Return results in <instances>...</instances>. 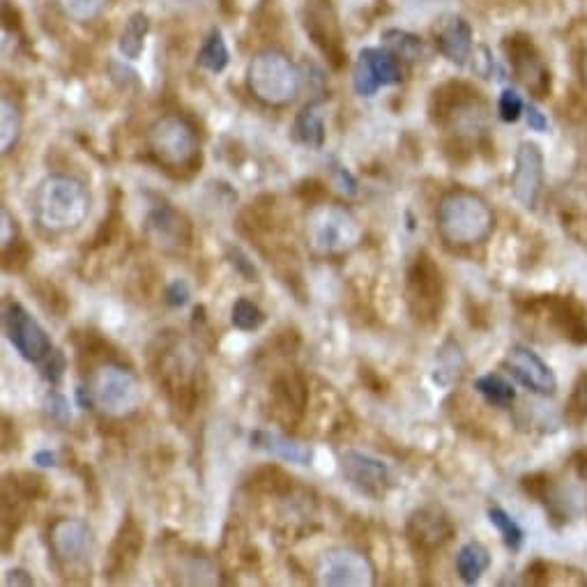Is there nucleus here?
<instances>
[{
	"instance_id": "nucleus-3",
	"label": "nucleus",
	"mask_w": 587,
	"mask_h": 587,
	"mask_svg": "<svg viewBox=\"0 0 587 587\" xmlns=\"http://www.w3.org/2000/svg\"><path fill=\"white\" fill-rule=\"evenodd\" d=\"M249 90L268 106L293 102L300 90V72L284 51H261L249 63Z\"/></svg>"
},
{
	"instance_id": "nucleus-9",
	"label": "nucleus",
	"mask_w": 587,
	"mask_h": 587,
	"mask_svg": "<svg viewBox=\"0 0 587 587\" xmlns=\"http://www.w3.org/2000/svg\"><path fill=\"white\" fill-rule=\"evenodd\" d=\"M544 187V155L537 143L523 141L516 150L512 171V192L523 208H535Z\"/></svg>"
},
{
	"instance_id": "nucleus-40",
	"label": "nucleus",
	"mask_w": 587,
	"mask_h": 587,
	"mask_svg": "<svg viewBox=\"0 0 587 587\" xmlns=\"http://www.w3.org/2000/svg\"><path fill=\"white\" fill-rule=\"evenodd\" d=\"M571 408H574L578 415L587 417V376L578 380L574 396H571Z\"/></svg>"
},
{
	"instance_id": "nucleus-25",
	"label": "nucleus",
	"mask_w": 587,
	"mask_h": 587,
	"mask_svg": "<svg viewBox=\"0 0 587 587\" xmlns=\"http://www.w3.org/2000/svg\"><path fill=\"white\" fill-rule=\"evenodd\" d=\"M21 127H24V120H21L19 106L3 95L0 99V150H3V155L12 152V148L19 143Z\"/></svg>"
},
{
	"instance_id": "nucleus-37",
	"label": "nucleus",
	"mask_w": 587,
	"mask_h": 587,
	"mask_svg": "<svg viewBox=\"0 0 587 587\" xmlns=\"http://www.w3.org/2000/svg\"><path fill=\"white\" fill-rule=\"evenodd\" d=\"M189 297H192V288H189L185 279H175L173 284L166 288V302H169L171 307H185Z\"/></svg>"
},
{
	"instance_id": "nucleus-28",
	"label": "nucleus",
	"mask_w": 587,
	"mask_h": 587,
	"mask_svg": "<svg viewBox=\"0 0 587 587\" xmlns=\"http://www.w3.org/2000/svg\"><path fill=\"white\" fill-rule=\"evenodd\" d=\"M198 65L203 70H208L212 74H219L226 70L228 65V49L224 37H221L219 30H212V35L205 40V44L198 51Z\"/></svg>"
},
{
	"instance_id": "nucleus-35",
	"label": "nucleus",
	"mask_w": 587,
	"mask_h": 587,
	"mask_svg": "<svg viewBox=\"0 0 587 587\" xmlns=\"http://www.w3.org/2000/svg\"><path fill=\"white\" fill-rule=\"evenodd\" d=\"M498 111H500V118L505 120V123H516L518 118H521V113L525 111V104L521 95L516 93V90L507 88L505 93L500 95V102H498Z\"/></svg>"
},
{
	"instance_id": "nucleus-46",
	"label": "nucleus",
	"mask_w": 587,
	"mask_h": 587,
	"mask_svg": "<svg viewBox=\"0 0 587 587\" xmlns=\"http://www.w3.org/2000/svg\"><path fill=\"white\" fill-rule=\"evenodd\" d=\"M175 5H182V7H192V5H201L203 0H171Z\"/></svg>"
},
{
	"instance_id": "nucleus-20",
	"label": "nucleus",
	"mask_w": 587,
	"mask_h": 587,
	"mask_svg": "<svg viewBox=\"0 0 587 587\" xmlns=\"http://www.w3.org/2000/svg\"><path fill=\"white\" fill-rule=\"evenodd\" d=\"M436 44L442 56L456 65H465L472 53V30L461 17H452L440 26Z\"/></svg>"
},
{
	"instance_id": "nucleus-5",
	"label": "nucleus",
	"mask_w": 587,
	"mask_h": 587,
	"mask_svg": "<svg viewBox=\"0 0 587 587\" xmlns=\"http://www.w3.org/2000/svg\"><path fill=\"white\" fill-rule=\"evenodd\" d=\"M307 235L318 254L332 256L353 249L362 238V228L343 205H320L311 212Z\"/></svg>"
},
{
	"instance_id": "nucleus-39",
	"label": "nucleus",
	"mask_w": 587,
	"mask_h": 587,
	"mask_svg": "<svg viewBox=\"0 0 587 587\" xmlns=\"http://www.w3.org/2000/svg\"><path fill=\"white\" fill-rule=\"evenodd\" d=\"M44 406H47V413L56 419V422H70V406H67L65 396L51 394L47 396V403H44Z\"/></svg>"
},
{
	"instance_id": "nucleus-23",
	"label": "nucleus",
	"mask_w": 587,
	"mask_h": 587,
	"mask_svg": "<svg viewBox=\"0 0 587 587\" xmlns=\"http://www.w3.org/2000/svg\"><path fill=\"white\" fill-rule=\"evenodd\" d=\"M489 567H491L489 548L479 544V541H468V544L459 551V555H456V571H459L461 581L468 585L477 583Z\"/></svg>"
},
{
	"instance_id": "nucleus-6",
	"label": "nucleus",
	"mask_w": 587,
	"mask_h": 587,
	"mask_svg": "<svg viewBox=\"0 0 587 587\" xmlns=\"http://www.w3.org/2000/svg\"><path fill=\"white\" fill-rule=\"evenodd\" d=\"M95 403L111 417H127L136 413L143 403L139 378L132 371L116 364H106L93 376Z\"/></svg>"
},
{
	"instance_id": "nucleus-26",
	"label": "nucleus",
	"mask_w": 587,
	"mask_h": 587,
	"mask_svg": "<svg viewBox=\"0 0 587 587\" xmlns=\"http://www.w3.org/2000/svg\"><path fill=\"white\" fill-rule=\"evenodd\" d=\"M295 139L304 143L309 148H320L325 141V125L320 113L314 109V106H307V109L300 111V116L295 118Z\"/></svg>"
},
{
	"instance_id": "nucleus-41",
	"label": "nucleus",
	"mask_w": 587,
	"mask_h": 587,
	"mask_svg": "<svg viewBox=\"0 0 587 587\" xmlns=\"http://www.w3.org/2000/svg\"><path fill=\"white\" fill-rule=\"evenodd\" d=\"M231 258H233V265H235V268L240 270V274H245L247 281H256L258 272H256V268H254V263H251L249 258H247L245 254H242L240 249H233V251H231Z\"/></svg>"
},
{
	"instance_id": "nucleus-8",
	"label": "nucleus",
	"mask_w": 587,
	"mask_h": 587,
	"mask_svg": "<svg viewBox=\"0 0 587 587\" xmlns=\"http://www.w3.org/2000/svg\"><path fill=\"white\" fill-rule=\"evenodd\" d=\"M3 330L7 341H10L12 346L19 350V355L26 357L28 362H42L53 350L44 327L17 302L5 307Z\"/></svg>"
},
{
	"instance_id": "nucleus-32",
	"label": "nucleus",
	"mask_w": 587,
	"mask_h": 587,
	"mask_svg": "<svg viewBox=\"0 0 587 587\" xmlns=\"http://www.w3.org/2000/svg\"><path fill=\"white\" fill-rule=\"evenodd\" d=\"M489 521H491V525L498 528L500 537L507 544V548H512V551H518V548H521V544H523L521 525H518L514 518L505 512V509H500V507L489 509Z\"/></svg>"
},
{
	"instance_id": "nucleus-11",
	"label": "nucleus",
	"mask_w": 587,
	"mask_h": 587,
	"mask_svg": "<svg viewBox=\"0 0 587 587\" xmlns=\"http://www.w3.org/2000/svg\"><path fill=\"white\" fill-rule=\"evenodd\" d=\"M49 541L56 558L63 564H83L90 560V555L95 553V535L83 521L76 518H60L51 525Z\"/></svg>"
},
{
	"instance_id": "nucleus-18",
	"label": "nucleus",
	"mask_w": 587,
	"mask_h": 587,
	"mask_svg": "<svg viewBox=\"0 0 587 587\" xmlns=\"http://www.w3.org/2000/svg\"><path fill=\"white\" fill-rule=\"evenodd\" d=\"M141 548H143V532L132 518H127L123 528L118 530L116 541H113L111 553L104 564V571H109V576H125L127 571L134 567V562L139 560Z\"/></svg>"
},
{
	"instance_id": "nucleus-43",
	"label": "nucleus",
	"mask_w": 587,
	"mask_h": 587,
	"mask_svg": "<svg viewBox=\"0 0 587 587\" xmlns=\"http://www.w3.org/2000/svg\"><path fill=\"white\" fill-rule=\"evenodd\" d=\"M5 585H35V581L30 576H26L24 569H12L7 571Z\"/></svg>"
},
{
	"instance_id": "nucleus-13",
	"label": "nucleus",
	"mask_w": 587,
	"mask_h": 587,
	"mask_svg": "<svg viewBox=\"0 0 587 587\" xmlns=\"http://www.w3.org/2000/svg\"><path fill=\"white\" fill-rule=\"evenodd\" d=\"M304 26H307L311 40H314L316 47L325 53L327 60H330L334 67H341L343 49L330 0H304Z\"/></svg>"
},
{
	"instance_id": "nucleus-42",
	"label": "nucleus",
	"mask_w": 587,
	"mask_h": 587,
	"mask_svg": "<svg viewBox=\"0 0 587 587\" xmlns=\"http://www.w3.org/2000/svg\"><path fill=\"white\" fill-rule=\"evenodd\" d=\"M525 116H528L530 129H535V132H546V129H548V120H546L544 113L537 109V106H528Z\"/></svg>"
},
{
	"instance_id": "nucleus-47",
	"label": "nucleus",
	"mask_w": 587,
	"mask_h": 587,
	"mask_svg": "<svg viewBox=\"0 0 587 587\" xmlns=\"http://www.w3.org/2000/svg\"><path fill=\"white\" fill-rule=\"evenodd\" d=\"M585 79H587V58H585Z\"/></svg>"
},
{
	"instance_id": "nucleus-33",
	"label": "nucleus",
	"mask_w": 587,
	"mask_h": 587,
	"mask_svg": "<svg viewBox=\"0 0 587 587\" xmlns=\"http://www.w3.org/2000/svg\"><path fill=\"white\" fill-rule=\"evenodd\" d=\"M383 40L387 44V49H390L396 58L417 60L422 56V42H419L415 35L403 33V30H387Z\"/></svg>"
},
{
	"instance_id": "nucleus-34",
	"label": "nucleus",
	"mask_w": 587,
	"mask_h": 587,
	"mask_svg": "<svg viewBox=\"0 0 587 587\" xmlns=\"http://www.w3.org/2000/svg\"><path fill=\"white\" fill-rule=\"evenodd\" d=\"M30 256H33V251H30L28 242L26 240H14L10 247L3 249V268H5V272H24L28 268Z\"/></svg>"
},
{
	"instance_id": "nucleus-7",
	"label": "nucleus",
	"mask_w": 587,
	"mask_h": 587,
	"mask_svg": "<svg viewBox=\"0 0 587 587\" xmlns=\"http://www.w3.org/2000/svg\"><path fill=\"white\" fill-rule=\"evenodd\" d=\"M408 307L417 318L433 320L445 302V291H442V277L431 256L419 254L408 270Z\"/></svg>"
},
{
	"instance_id": "nucleus-12",
	"label": "nucleus",
	"mask_w": 587,
	"mask_h": 587,
	"mask_svg": "<svg viewBox=\"0 0 587 587\" xmlns=\"http://www.w3.org/2000/svg\"><path fill=\"white\" fill-rule=\"evenodd\" d=\"M320 583L332 587H362L373 583L371 562L357 551L327 553L318 569Z\"/></svg>"
},
{
	"instance_id": "nucleus-10",
	"label": "nucleus",
	"mask_w": 587,
	"mask_h": 587,
	"mask_svg": "<svg viewBox=\"0 0 587 587\" xmlns=\"http://www.w3.org/2000/svg\"><path fill=\"white\" fill-rule=\"evenodd\" d=\"M401 81V67L396 63V56L392 51L380 49H364L357 58L353 83L357 95L373 97L380 88L392 86V83Z\"/></svg>"
},
{
	"instance_id": "nucleus-29",
	"label": "nucleus",
	"mask_w": 587,
	"mask_h": 587,
	"mask_svg": "<svg viewBox=\"0 0 587 587\" xmlns=\"http://www.w3.org/2000/svg\"><path fill=\"white\" fill-rule=\"evenodd\" d=\"M251 489L270 493V495H286L293 489V479L286 475L284 470L277 468V465H268V468L258 470L254 477L249 479Z\"/></svg>"
},
{
	"instance_id": "nucleus-15",
	"label": "nucleus",
	"mask_w": 587,
	"mask_h": 587,
	"mask_svg": "<svg viewBox=\"0 0 587 587\" xmlns=\"http://www.w3.org/2000/svg\"><path fill=\"white\" fill-rule=\"evenodd\" d=\"M343 475L357 491L371 498H383L385 491L390 489V470L378 459H371L360 452H346L341 456Z\"/></svg>"
},
{
	"instance_id": "nucleus-2",
	"label": "nucleus",
	"mask_w": 587,
	"mask_h": 587,
	"mask_svg": "<svg viewBox=\"0 0 587 587\" xmlns=\"http://www.w3.org/2000/svg\"><path fill=\"white\" fill-rule=\"evenodd\" d=\"M90 201L81 182L70 175H49L35 192V212L51 233L72 231L88 217Z\"/></svg>"
},
{
	"instance_id": "nucleus-21",
	"label": "nucleus",
	"mask_w": 587,
	"mask_h": 587,
	"mask_svg": "<svg viewBox=\"0 0 587 587\" xmlns=\"http://www.w3.org/2000/svg\"><path fill=\"white\" fill-rule=\"evenodd\" d=\"M272 394L274 401L281 410H286L293 419H300L304 408H307L309 390L304 378L297 371H284L281 376L274 378L272 383Z\"/></svg>"
},
{
	"instance_id": "nucleus-30",
	"label": "nucleus",
	"mask_w": 587,
	"mask_h": 587,
	"mask_svg": "<svg viewBox=\"0 0 587 587\" xmlns=\"http://www.w3.org/2000/svg\"><path fill=\"white\" fill-rule=\"evenodd\" d=\"M231 320H233V325L238 327V330L254 332V330H258V327H263L265 314H263V309L258 307V304L247 300V297H240V300L233 304Z\"/></svg>"
},
{
	"instance_id": "nucleus-44",
	"label": "nucleus",
	"mask_w": 587,
	"mask_h": 587,
	"mask_svg": "<svg viewBox=\"0 0 587 587\" xmlns=\"http://www.w3.org/2000/svg\"><path fill=\"white\" fill-rule=\"evenodd\" d=\"M337 178H339V185H341L343 192H348V194L357 192V182L353 180V175H350L348 171H339Z\"/></svg>"
},
{
	"instance_id": "nucleus-45",
	"label": "nucleus",
	"mask_w": 587,
	"mask_h": 587,
	"mask_svg": "<svg viewBox=\"0 0 587 587\" xmlns=\"http://www.w3.org/2000/svg\"><path fill=\"white\" fill-rule=\"evenodd\" d=\"M35 463L42 465V468H53V465H56V456H53L51 452H37Z\"/></svg>"
},
{
	"instance_id": "nucleus-24",
	"label": "nucleus",
	"mask_w": 587,
	"mask_h": 587,
	"mask_svg": "<svg viewBox=\"0 0 587 587\" xmlns=\"http://www.w3.org/2000/svg\"><path fill=\"white\" fill-rule=\"evenodd\" d=\"M150 30V19L143 12H136L129 17V21L120 33V53L125 58L136 60L141 56L143 47H146V37Z\"/></svg>"
},
{
	"instance_id": "nucleus-14",
	"label": "nucleus",
	"mask_w": 587,
	"mask_h": 587,
	"mask_svg": "<svg viewBox=\"0 0 587 587\" xmlns=\"http://www.w3.org/2000/svg\"><path fill=\"white\" fill-rule=\"evenodd\" d=\"M505 367L512 371V376L521 380L530 392L551 396L558 390V378H555L551 367L541 360L535 350L525 346L509 348V353L505 357Z\"/></svg>"
},
{
	"instance_id": "nucleus-31",
	"label": "nucleus",
	"mask_w": 587,
	"mask_h": 587,
	"mask_svg": "<svg viewBox=\"0 0 587 587\" xmlns=\"http://www.w3.org/2000/svg\"><path fill=\"white\" fill-rule=\"evenodd\" d=\"M56 3L67 19L79 21V24L97 19L106 7V0H56Z\"/></svg>"
},
{
	"instance_id": "nucleus-17",
	"label": "nucleus",
	"mask_w": 587,
	"mask_h": 587,
	"mask_svg": "<svg viewBox=\"0 0 587 587\" xmlns=\"http://www.w3.org/2000/svg\"><path fill=\"white\" fill-rule=\"evenodd\" d=\"M410 541L422 551H436L442 544H447L454 535L452 523L436 509H422L415 512L408 521Z\"/></svg>"
},
{
	"instance_id": "nucleus-22",
	"label": "nucleus",
	"mask_w": 587,
	"mask_h": 587,
	"mask_svg": "<svg viewBox=\"0 0 587 587\" xmlns=\"http://www.w3.org/2000/svg\"><path fill=\"white\" fill-rule=\"evenodd\" d=\"M251 445L256 449H261L265 454L277 456V459L291 461L297 465H309L311 459H314V452L309 447L300 445L286 436H279V433L272 431H254L251 433Z\"/></svg>"
},
{
	"instance_id": "nucleus-27",
	"label": "nucleus",
	"mask_w": 587,
	"mask_h": 587,
	"mask_svg": "<svg viewBox=\"0 0 587 587\" xmlns=\"http://www.w3.org/2000/svg\"><path fill=\"white\" fill-rule=\"evenodd\" d=\"M477 392L484 396L486 401L495 408H509L516 401V390L512 383H507L505 378L498 376V373H489V376L477 378Z\"/></svg>"
},
{
	"instance_id": "nucleus-36",
	"label": "nucleus",
	"mask_w": 587,
	"mask_h": 587,
	"mask_svg": "<svg viewBox=\"0 0 587 587\" xmlns=\"http://www.w3.org/2000/svg\"><path fill=\"white\" fill-rule=\"evenodd\" d=\"M63 371H65V357L60 355L58 350H51V353L42 360L44 378L51 380V383H58V380L63 378Z\"/></svg>"
},
{
	"instance_id": "nucleus-4",
	"label": "nucleus",
	"mask_w": 587,
	"mask_h": 587,
	"mask_svg": "<svg viewBox=\"0 0 587 587\" xmlns=\"http://www.w3.org/2000/svg\"><path fill=\"white\" fill-rule=\"evenodd\" d=\"M148 146L166 171H192L198 162V136L182 116L159 118L148 132Z\"/></svg>"
},
{
	"instance_id": "nucleus-1",
	"label": "nucleus",
	"mask_w": 587,
	"mask_h": 587,
	"mask_svg": "<svg viewBox=\"0 0 587 587\" xmlns=\"http://www.w3.org/2000/svg\"><path fill=\"white\" fill-rule=\"evenodd\" d=\"M495 226L493 210L482 196L452 192L438 205V231L452 247H472L489 238Z\"/></svg>"
},
{
	"instance_id": "nucleus-19",
	"label": "nucleus",
	"mask_w": 587,
	"mask_h": 587,
	"mask_svg": "<svg viewBox=\"0 0 587 587\" xmlns=\"http://www.w3.org/2000/svg\"><path fill=\"white\" fill-rule=\"evenodd\" d=\"M512 67L514 74L518 76V81L523 83L530 93H535L537 97H546L548 88H551V76H548L544 63H541L539 56L528 44H518L514 42L512 47Z\"/></svg>"
},
{
	"instance_id": "nucleus-38",
	"label": "nucleus",
	"mask_w": 587,
	"mask_h": 587,
	"mask_svg": "<svg viewBox=\"0 0 587 587\" xmlns=\"http://www.w3.org/2000/svg\"><path fill=\"white\" fill-rule=\"evenodd\" d=\"M14 240H19V226L17 221L12 219L10 212H7V208L0 210V245L10 247Z\"/></svg>"
},
{
	"instance_id": "nucleus-16",
	"label": "nucleus",
	"mask_w": 587,
	"mask_h": 587,
	"mask_svg": "<svg viewBox=\"0 0 587 587\" xmlns=\"http://www.w3.org/2000/svg\"><path fill=\"white\" fill-rule=\"evenodd\" d=\"M148 233L155 240V245L164 251H178L180 247H189L192 240V228L187 219L180 217L173 208H157L148 217Z\"/></svg>"
}]
</instances>
